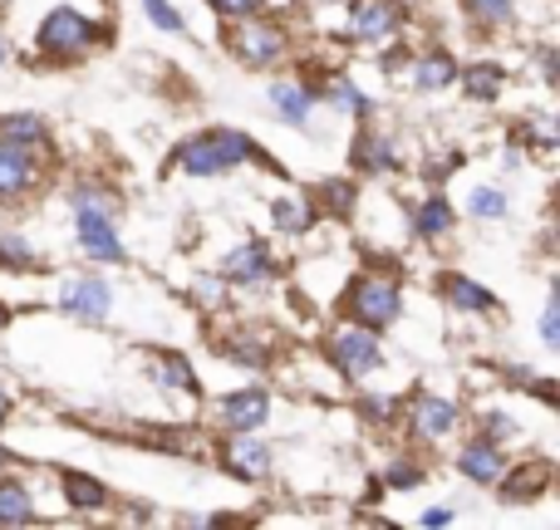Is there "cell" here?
<instances>
[{"instance_id":"obj_30","label":"cell","mask_w":560,"mask_h":530,"mask_svg":"<svg viewBox=\"0 0 560 530\" xmlns=\"http://www.w3.org/2000/svg\"><path fill=\"white\" fill-rule=\"evenodd\" d=\"M472 10H477L482 20H492V25L512 20V0H472Z\"/></svg>"},{"instance_id":"obj_35","label":"cell","mask_w":560,"mask_h":530,"mask_svg":"<svg viewBox=\"0 0 560 530\" xmlns=\"http://www.w3.org/2000/svg\"><path fill=\"white\" fill-rule=\"evenodd\" d=\"M5 417H10V393L0 388V423H5Z\"/></svg>"},{"instance_id":"obj_21","label":"cell","mask_w":560,"mask_h":530,"mask_svg":"<svg viewBox=\"0 0 560 530\" xmlns=\"http://www.w3.org/2000/svg\"><path fill=\"white\" fill-rule=\"evenodd\" d=\"M467 94H472V98H497V94H502V74H497V64L467 69Z\"/></svg>"},{"instance_id":"obj_38","label":"cell","mask_w":560,"mask_h":530,"mask_svg":"<svg viewBox=\"0 0 560 530\" xmlns=\"http://www.w3.org/2000/svg\"><path fill=\"white\" fill-rule=\"evenodd\" d=\"M0 55H5V49H0Z\"/></svg>"},{"instance_id":"obj_12","label":"cell","mask_w":560,"mask_h":530,"mask_svg":"<svg viewBox=\"0 0 560 530\" xmlns=\"http://www.w3.org/2000/svg\"><path fill=\"white\" fill-rule=\"evenodd\" d=\"M25 182H30V148H15L0 138V197L25 192Z\"/></svg>"},{"instance_id":"obj_16","label":"cell","mask_w":560,"mask_h":530,"mask_svg":"<svg viewBox=\"0 0 560 530\" xmlns=\"http://www.w3.org/2000/svg\"><path fill=\"white\" fill-rule=\"evenodd\" d=\"M25 521H35V506H30L25 486L0 482V526H25Z\"/></svg>"},{"instance_id":"obj_5","label":"cell","mask_w":560,"mask_h":530,"mask_svg":"<svg viewBox=\"0 0 560 530\" xmlns=\"http://www.w3.org/2000/svg\"><path fill=\"white\" fill-rule=\"evenodd\" d=\"M108 299H114V295H108L104 280H98V275H79V280H69V285H65L59 305H65L74 319H94V325H98V319L108 315Z\"/></svg>"},{"instance_id":"obj_14","label":"cell","mask_w":560,"mask_h":530,"mask_svg":"<svg viewBox=\"0 0 560 530\" xmlns=\"http://www.w3.org/2000/svg\"><path fill=\"white\" fill-rule=\"evenodd\" d=\"M271 104H276V114L285 118V123L305 128V123H310V108H315V98H310L300 84H276V89H271Z\"/></svg>"},{"instance_id":"obj_29","label":"cell","mask_w":560,"mask_h":530,"mask_svg":"<svg viewBox=\"0 0 560 530\" xmlns=\"http://www.w3.org/2000/svg\"><path fill=\"white\" fill-rule=\"evenodd\" d=\"M325 202H329V212H349V207H354V187L349 182H325Z\"/></svg>"},{"instance_id":"obj_18","label":"cell","mask_w":560,"mask_h":530,"mask_svg":"<svg viewBox=\"0 0 560 530\" xmlns=\"http://www.w3.org/2000/svg\"><path fill=\"white\" fill-rule=\"evenodd\" d=\"M226 462H232L236 476H266V472H271V452H266V447H256V443H236L232 452H226Z\"/></svg>"},{"instance_id":"obj_36","label":"cell","mask_w":560,"mask_h":530,"mask_svg":"<svg viewBox=\"0 0 560 530\" xmlns=\"http://www.w3.org/2000/svg\"><path fill=\"white\" fill-rule=\"evenodd\" d=\"M5 462H15V457H10V452H0V467H5Z\"/></svg>"},{"instance_id":"obj_13","label":"cell","mask_w":560,"mask_h":530,"mask_svg":"<svg viewBox=\"0 0 560 530\" xmlns=\"http://www.w3.org/2000/svg\"><path fill=\"white\" fill-rule=\"evenodd\" d=\"M413 423H418V433H423V437H443V433H453L457 408L443 403V398H418V403H413Z\"/></svg>"},{"instance_id":"obj_7","label":"cell","mask_w":560,"mask_h":530,"mask_svg":"<svg viewBox=\"0 0 560 530\" xmlns=\"http://www.w3.org/2000/svg\"><path fill=\"white\" fill-rule=\"evenodd\" d=\"M266 408H271V398H266L261 388H242V393H232L222 403V417L236 433H256V427L266 423Z\"/></svg>"},{"instance_id":"obj_28","label":"cell","mask_w":560,"mask_h":530,"mask_svg":"<svg viewBox=\"0 0 560 530\" xmlns=\"http://www.w3.org/2000/svg\"><path fill=\"white\" fill-rule=\"evenodd\" d=\"M163 378H173V388H197L192 368H187L177 354H167V358H163Z\"/></svg>"},{"instance_id":"obj_17","label":"cell","mask_w":560,"mask_h":530,"mask_svg":"<svg viewBox=\"0 0 560 530\" xmlns=\"http://www.w3.org/2000/svg\"><path fill=\"white\" fill-rule=\"evenodd\" d=\"M443 295L453 299L457 309H492V295L482 285H472L467 275H443Z\"/></svg>"},{"instance_id":"obj_6","label":"cell","mask_w":560,"mask_h":530,"mask_svg":"<svg viewBox=\"0 0 560 530\" xmlns=\"http://www.w3.org/2000/svg\"><path fill=\"white\" fill-rule=\"evenodd\" d=\"M79 246H84L94 261H124V246H118L114 226L98 207H79Z\"/></svg>"},{"instance_id":"obj_1","label":"cell","mask_w":560,"mask_h":530,"mask_svg":"<svg viewBox=\"0 0 560 530\" xmlns=\"http://www.w3.org/2000/svg\"><path fill=\"white\" fill-rule=\"evenodd\" d=\"M256 153V143L246 133H232V128H212V133L192 138V143L177 148V167H187L192 177H212V173H226V167L246 163Z\"/></svg>"},{"instance_id":"obj_27","label":"cell","mask_w":560,"mask_h":530,"mask_svg":"<svg viewBox=\"0 0 560 530\" xmlns=\"http://www.w3.org/2000/svg\"><path fill=\"white\" fill-rule=\"evenodd\" d=\"M0 261H15L20 270H25V266H35V251H30L20 236H5V242H0Z\"/></svg>"},{"instance_id":"obj_34","label":"cell","mask_w":560,"mask_h":530,"mask_svg":"<svg viewBox=\"0 0 560 530\" xmlns=\"http://www.w3.org/2000/svg\"><path fill=\"white\" fill-rule=\"evenodd\" d=\"M197 290H202V299H222V285H217V280H197Z\"/></svg>"},{"instance_id":"obj_26","label":"cell","mask_w":560,"mask_h":530,"mask_svg":"<svg viewBox=\"0 0 560 530\" xmlns=\"http://www.w3.org/2000/svg\"><path fill=\"white\" fill-rule=\"evenodd\" d=\"M276 222L285 226V232H305L310 226V212L300 202H276Z\"/></svg>"},{"instance_id":"obj_24","label":"cell","mask_w":560,"mask_h":530,"mask_svg":"<svg viewBox=\"0 0 560 530\" xmlns=\"http://www.w3.org/2000/svg\"><path fill=\"white\" fill-rule=\"evenodd\" d=\"M143 10H148V20H153L158 30H173V35L183 30V15H177V10L167 5V0H143Z\"/></svg>"},{"instance_id":"obj_11","label":"cell","mask_w":560,"mask_h":530,"mask_svg":"<svg viewBox=\"0 0 560 530\" xmlns=\"http://www.w3.org/2000/svg\"><path fill=\"white\" fill-rule=\"evenodd\" d=\"M463 476H472V482H482V486H492V482H502V472H506V462H502V452H497L492 443H472L463 452Z\"/></svg>"},{"instance_id":"obj_4","label":"cell","mask_w":560,"mask_h":530,"mask_svg":"<svg viewBox=\"0 0 560 530\" xmlns=\"http://www.w3.org/2000/svg\"><path fill=\"white\" fill-rule=\"evenodd\" d=\"M329 354H335V364L345 368L349 378H364L369 368H378V344H374V334H369L364 325H359V329H345V334H335Z\"/></svg>"},{"instance_id":"obj_32","label":"cell","mask_w":560,"mask_h":530,"mask_svg":"<svg viewBox=\"0 0 560 530\" xmlns=\"http://www.w3.org/2000/svg\"><path fill=\"white\" fill-rule=\"evenodd\" d=\"M212 5L222 10V15H252L256 0H212Z\"/></svg>"},{"instance_id":"obj_19","label":"cell","mask_w":560,"mask_h":530,"mask_svg":"<svg viewBox=\"0 0 560 530\" xmlns=\"http://www.w3.org/2000/svg\"><path fill=\"white\" fill-rule=\"evenodd\" d=\"M65 496H69L74 511H98V506H104V486L89 482V476H79V472L65 476Z\"/></svg>"},{"instance_id":"obj_3","label":"cell","mask_w":560,"mask_h":530,"mask_svg":"<svg viewBox=\"0 0 560 530\" xmlns=\"http://www.w3.org/2000/svg\"><path fill=\"white\" fill-rule=\"evenodd\" d=\"M89 39H94V25L79 10H49V20L39 25V45L49 55H79V49H89Z\"/></svg>"},{"instance_id":"obj_25","label":"cell","mask_w":560,"mask_h":530,"mask_svg":"<svg viewBox=\"0 0 560 530\" xmlns=\"http://www.w3.org/2000/svg\"><path fill=\"white\" fill-rule=\"evenodd\" d=\"M472 212L477 216H502L506 212V197L492 192V187H477V192H472Z\"/></svg>"},{"instance_id":"obj_2","label":"cell","mask_w":560,"mask_h":530,"mask_svg":"<svg viewBox=\"0 0 560 530\" xmlns=\"http://www.w3.org/2000/svg\"><path fill=\"white\" fill-rule=\"evenodd\" d=\"M349 309H354V319L364 329L394 325V315H398V285H394V280H378V275L359 280L354 295H349Z\"/></svg>"},{"instance_id":"obj_22","label":"cell","mask_w":560,"mask_h":530,"mask_svg":"<svg viewBox=\"0 0 560 530\" xmlns=\"http://www.w3.org/2000/svg\"><path fill=\"white\" fill-rule=\"evenodd\" d=\"M447 226H453V212H447L443 197H433V202H423V212H418V232L423 236H443Z\"/></svg>"},{"instance_id":"obj_31","label":"cell","mask_w":560,"mask_h":530,"mask_svg":"<svg viewBox=\"0 0 560 530\" xmlns=\"http://www.w3.org/2000/svg\"><path fill=\"white\" fill-rule=\"evenodd\" d=\"M541 339H546V344H560V305H556V299H551V305H546V315H541Z\"/></svg>"},{"instance_id":"obj_10","label":"cell","mask_w":560,"mask_h":530,"mask_svg":"<svg viewBox=\"0 0 560 530\" xmlns=\"http://www.w3.org/2000/svg\"><path fill=\"white\" fill-rule=\"evenodd\" d=\"M222 275L232 280V285H256V280L271 275V256H266V246H261V242H252V246H242V251L226 256Z\"/></svg>"},{"instance_id":"obj_15","label":"cell","mask_w":560,"mask_h":530,"mask_svg":"<svg viewBox=\"0 0 560 530\" xmlns=\"http://www.w3.org/2000/svg\"><path fill=\"white\" fill-rule=\"evenodd\" d=\"M0 138L15 143V148H39L49 138V128L39 123V118H30V114H15V118H0Z\"/></svg>"},{"instance_id":"obj_9","label":"cell","mask_w":560,"mask_h":530,"mask_svg":"<svg viewBox=\"0 0 560 530\" xmlns=\"http://www.w3.org/2000/svg\"><path fill=\"white\" fill-rule=\"evenodd\" d=\"M398 30V5L394 0H359L354 5V35L359 39H388Z\"/></svg>"},{"instance_id":"obj_20","label":"cell","mask_w":560,"mask_h":530,"mask_svg":"<svg viewBox=\"0 0 560 530\" xmlns=\"http://www.w3.org/2000/svg\"><path fill=\"white\" fill-rule=\"evenodd\" d=\"M457 79V64L447 55H428L418 59V89H447Z\"/></svg>"},{"instance_id":"obj_37","label":"cell","mask_w":560,"mask_h":530,"mask_svg":"<svg viewBox=\"0 0 560 530\" xmlns=\"http://www.w3.org/2000/svg\"><path fill=\"white\" fill-rule=\"evenodd\" d=\"M5 319H10V309H5V305H0V325H5Z\"/></svg>"},{"instance_id":"obj_8","label":"cell","mask_w":560,"mask_h":530,"mask_svg":"<svg viewBox=\"0 0 560 530\" xmlns=\"http://www.w3.org/2000/svg\"><path fill=\"white\" fill-rule=\"evenodd\" d=\"M236 55H242L246 64H271V59L285 55V35H280L276 25H246L242 35H236Z\"/></svg>"},{"instance_id":"obj_23","label":"cell","mask_w":560,"mask_h":530,"mask_svg":"<svg viewBox=\"0 0 560 530\" xmlns=\"http://www.w3.org/2000/svg\"><path fill=\"white\" fill-rule=\"evenodd\" d=\"M359 167H394L398 157L388 153V143H378V138H359V153H354Z\"/></svg>"},{"instance_id":"obj_33","label":"cell","mask_w":560,"mask_h":530,"mask_svg":"<svg viewBox=\"0 0 560 530\" xmlns=\"http://www.w3.org/2000/svg\"><path fill=\"white\" fill-rule=\"evenodd\" d=\"M388 482H394V486H413L418 472H413V467H394V472H388Z\"/></svg>"}]
</instances>
